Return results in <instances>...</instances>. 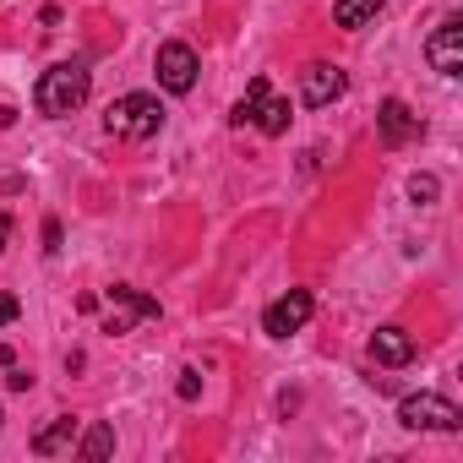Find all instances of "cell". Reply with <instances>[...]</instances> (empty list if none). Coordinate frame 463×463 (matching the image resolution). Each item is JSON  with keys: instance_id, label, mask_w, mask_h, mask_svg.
<instances>
[{"instance_id": "cell-1", "label": "cell", "mask_w": 463, "mask_h": 463, "mask_svg": "<svg viewBox=\"0 0 463 463\" xmlns=\"http://www.w3.org/2000/svg\"><path fill=\"white\" fill-rule=\"evenodd\" d=\"M88 93H93V71H88V61H55V66L39 77L33 104H39V115L61 120V115H77V109L88 104Z\"/></svg>"}, {"instance_id": "cell-2", "label": "cell", "mask_w": 463, "mask_h": 463, "mask_svg": "<svg viewBox=\"0 0 463 463\" xmlns=\"http://www.w3.org/2000/svg\"><path fill=\"white\" fill-rule=\"evenodd\" d=\"M104 126H109V137L147 142V137H158V131H164V104H158L153 93H120V99L109 104Z\"/></svg>"}, {"instance_id": "cell-3", "label": "cell", "mask_w": 463, "mask_h": 463, "mask_svg": "<svg viewBox=\"0 0 463 463\" xmlns=\"http://www.w3.org/2000/svg\"><path fill=\"white\" fill-rule=\"evenodd\" d=\"M398 425L403 430H458L463 425V409L441 392H409L398 403Z\"/></svg>"}, {"instance_id": "cell-4", "label": "cell", "mask_w": 463, "mask_h": 463, "mask_svg": "<svg viewBox=\"0 0 463 463\" xmlns=\"http://www.w3.org/2000/svg\"><path fill=\"white\" fill-rule=\"evenodd\" d=\"M425 61H430V71H441V77H463V17H458V12H447V17L430 28Z\"/></svg>"}, {"instance_id": "cell-5", "label": "cell", "mask_w": 463, "mask_h": 463, "mask_svg": "<svg viewBox=\"0 0 463 463\" xmlns=\"http://www.w3.org/2000/svg\"><path fill=\"white\" fill-rule=\"evenodd\" d=\"M153 71H158V88H164V93H191V88H196V71H202V61H196V50H191V44L169 39V44H158V55H153Z\"/></svg>"}, {"instance_id": "cell-6", "label": "cell", "mask_w": 463, "mask_h": 463, "mask_svg": "<svg viewBox=\"0 0 463 463\" xmlns=\"http://www.w3.org/2000/svg\"><path fill=\"white\" fill-rule=\"evenodd\" d=\"M147 317H158V300L153 295H142V289H126V284H115L109 295H104V333H131L137 322H147Z\"/></svg>"}, {"instance_id": "cell-7", "label": "cell", "mask_w": 463, "mask_h": 463, "mask_svg": "<svg viewBox=\"0 0 463 463\" xmlns=\"http://www.w3.org/2000/svg\"><path fill=\"white\" fill-rule=\"evenodd\" d=\"M311 311H317L311 289H289V295H279V300L262 311V333H268V338H289V333H300V327L311 322Z\"/></svg>"}, {"instance_id": "cell-8", "label": "cell", "mask_w": 463, "mask_h": 463, "mask_svg": "<svg viewBox=\"0 0 463 463\" xmlns=\"http://www.w3.org/2000/svg\"><path fill=\"white\" fill-rule=\"evenodd\" d=\"M344 88H349V77L338 71V66H306L300 71V104H311V109H327L333 99H344Z\"/></svg>"}, {"instance_id": "cell-9", "label": "cell", "mask_w": 463, "mask_h": 463, "mask_svg": "<svg viewBox=\"0 0 463 463\" xmlns=\"http://www.w3.org/2000/svg\"><path fill=\"white\" fill-rule=\"evenodd\" d=\"M376 131H382V142L403 147V142L420 137V115H414L403 99H382V109H376Z\"/></svg>"}, {"instance_id": "cell-10", "label": "cell", "mask_w": 463, "mask_h": 463, "mask_svg": "<svg viewBox=\"0 0 463 463\" xmlns=\"http://www.w3.org/2000/svg\"><path fill=\"white\" fill-rule=\"evenodd\" d=\"M371 360L387 365V371H398V365L414 360V338H409L403 327H376V333H371Z\"/></svg>"}, {"instance_id": "cell-11", "label": "cell", "mask_w": 463, "mask_h": 463, "mask_svg": "<svg viewBox=\"0 0 463 463\" xmlns=\"http://www.w3.org/2000/svg\"><path fill=\"white\" fill-rule=\"evenodd\" d=\"M251 126H257L262 137H284V131H289V99H279V93L268 88L262 104H257V115H251Z\"/></svg>"}, {"instance_id": "cell-12", "label": "cell", "mask_w": 463, "mask_h": 463, "mask_svg": "<svg viewBox=\"0 0 463 463\" xmlns=\"http://www.w3.org/2000/svg\"><path fill=\"white\" fill-rule=\"evenodd\" d=\"M77 430H82V420H77V414H61L55 425H44V430L33 436V452H39V458H55L61 447H71V441H77Z\"/></svg>"}, {"instance_id": "cell-13", "label": "cell", "mask_w": 463, "mask_h": 463, "mask_svg": "<svg viewBox=\"0 0 463 463\" xmlns=\"http://www.w3.org/2000/svg\"><path fill=\"white\" fill-rule=\"evenodd\" d=\"M387 6V0H333V23L338 28H365V23H376V12Z\"/></svg>"}, {"instance_id": "cell-14", "label": "cell", "mask_w": 463, "mask_h": 463, "mask_svg": "<svg viewBox=\"0 0 463 463\" xmlns=\"http://www.w3.org/2000/svg\"><path fill=\"white\" fill-rule=\"evenodd\" d=\"M77 452H82V458H93V463H99V458H109V452H115V425H93V430L77 441Z\"/></svg>"}, {"instance_id": "cell-15", "label": "cell", "mask_w": 463, "mask_h": 463, "mask_svg": "<svg viewBox=\"0 0 463 463\" xmlns=\"http://www.w3.org/2000/svg\"><path fill=\"white\" fill-rule=\"evenodd\" d=\"M262 93H268V77H257V82L246 88V99L235 104V115H229V120H235V126H251V115H257V104H262Z\"/></svg>"}, {"instance_id": "cell-16", "label": "cell", "mask_w": 463, "mask_h": 463, "mask_svg": "<svg viewBox=\"0 0 463 463\" xmlns=\"http://www.w3.org/2000/svg\"><path fill=\"white\" fill-rule=\"evenodd\" d=\"M409 196H414L420 207H430V202L441 196V180H436V175H414V180H409Z\"/></svg>"}, {"instance_id": "cell-17", "label": "cell", "mask_w": 463, "mask_h": 463, "mask_svg": "<svg viewBox=\"0 0 463 463\" xmlns=\"http://www.w3.org/2000/svg\"><path fill=\"white\" fill-rule=\"evenodd\" d=\"M185 403H196V392H202V371H180V387H175Z\"/></svg>"}, {"instance_id": "cell-18", "label": "cell", "mask_w": 463, "mask_h": 463, "mask_svg": "<svg viewBox=\"0 0 463 463\" xmlns=\"http://www.w3.org/2000/svg\"><path fill=\"white\" fill-rule=\"evenodd\" d=\"M6 387H12V392H28V387H33V376H28L23 365H12V376H6Z\"/></svg>"}, {"instance_id": "cell-19", "label": "cell", "mask_w": 463, "mask_h": 463, "mask_svg": "<svg viewBox=\"0 0 463 463\" xmlns=\"http://www.w3.org/2000/svg\"><path fill=\"white\" fill-rule=\"evenodd\" d=\"M17 317H23V306H17V295H6V300H0V327L17 322Z\"/></svg>"}, {"instance_id": "cell-20", "label": "cell", "mask_w": 463, "mask_h": 463, "mask_svg": "<svg viewBox=\"0 0 463 463\" xmlns=\"http://www.w3.org/2000/svg\"><path fill=\"white\" fill-rule=\"evenodd\" d=\"M44 251H50V257H55V251H61V223H55V218H50V223H44Z\"/></svg>"}, {"instance_id": "cell-21", "label": "cell", "mask_w": 463, "mask_h": 463, "mask_svg": "<svg viewBox=\"0 0 463 463\" xmlns=\"http://www.w3.org/2000/svg\"><path fill=\"white\" fill-rule=\"evenodd\" d=\"M6 241H12V213H0V251H6Z\"/></svg>"}, {"instance_id": "cell-22", "label": "cell", "mask_w": 463, "mask_h": 463, "mask_svg": "<svg viewBox=\"0 0 463 463\" xmlns=\"http://www.w3.org/2000/svg\"><path fill=\"white\" fill-rule=\"evenodd\" d=\"M17 365V349H6V344H0V371H12Z\"/></svg>"}, {"instance_id": "cell-23", "label": "cell", "mask_w": 463, "mask_h": 463, "mask_svg": "<svg viewBox=\"0 0 463 463\" xmlns=\"http://www.w3.org/2000/svg\"><path fill=\"white\" fill-rule=\"evenodd\" d=\"M0 425H6V414H0Z\"/></svg>"}]
</instances>
